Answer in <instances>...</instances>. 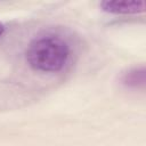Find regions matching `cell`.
I'll return each mask as SVG.
<instances>
[{
    "label": "cell",
    "mask_w": 146,
    "mask_h": 146,
    "mask_svg": "<svg viewBox=\"0 0 146 146\" xmlns=\"http://www.w3.org/2000/svg\"><path fill=\"white\" fill-rule=\"evenodd\" d=\"M71 55L68 43L58 34L34 38L27 46L25 57L29 65L39 72L56 73L67 64Z\"/></svg>",
    "instance_id": "1"
},
{
    "label": "cell",
    "mask_w": 146,
    "mask_h": 146,
    "mask_svg": "<svg viewBox=\"0 0 146 146\" xmlns=\"http://www.w3.org/2000/svg\"><path fill=\"white\" fill-rule=\"evenodd\" d=\"M99 7L113 15H137L145 11L144 1H103Z\"/></svg>",
    "instance_id": "2"
},
{
    "label": "cell",
    "mask_w": 146,
    "mask_h": 146,
    "mask_svg": "<svg viewBox=\"0 0 146 146\" xmlns=\"http://www.w3.org/2000/svg\"><path fill=\"white\" fill-rule=\"evenodd\" d=\"M122 83L129 88H140L145 84V68L144 66L133 67L122 76Z\"/></svg>",
    "instance_id": "3"
},
{
    "label": "cell",
    "mask_w": 146,
    "mask_h": 146,
    "mask_svg": "<svg viewBox=\"0 0 146 146\" xmlns=\"http://www.w3.org/2000/svg\"><path fill=\"white\" fill-rule=\"evenodd\" d=\"M3 32H5V25L0 22V36L3 34Z\"/></svg>",
    "instance_id": "4"
}]
</instances>
